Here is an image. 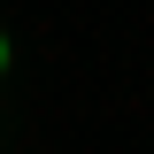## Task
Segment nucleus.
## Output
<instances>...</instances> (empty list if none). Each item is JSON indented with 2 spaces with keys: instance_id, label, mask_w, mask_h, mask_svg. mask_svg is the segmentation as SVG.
<instances>
[{
  "instance_id": "f257e3e1",
  "label": "nucleus",
  "mask_w": 154,
  "mask_h": 154,
  "mask_svg": "<svg viewBox=\"0 0 154 154\" xmlns=\"http://www.w3.org/2000/svg\"><path fill=\"white\" fill-rule=\"evenodd\" d=\"M0 69H8V38H0Z\"/></svg>"
}]
</instances>
